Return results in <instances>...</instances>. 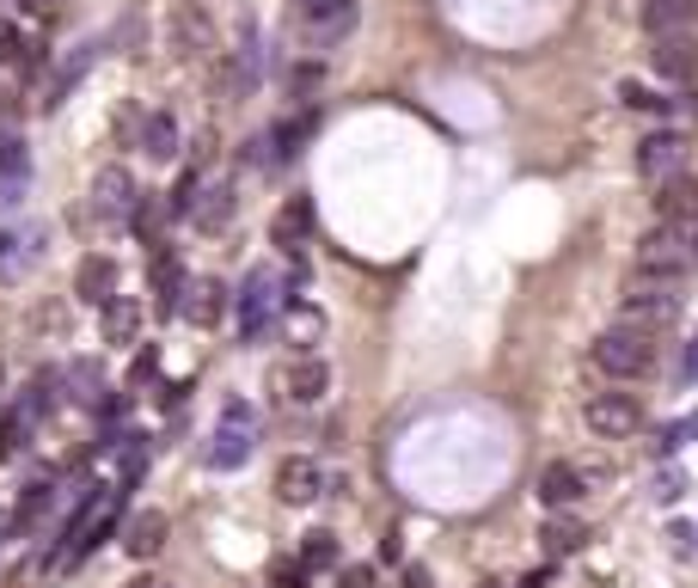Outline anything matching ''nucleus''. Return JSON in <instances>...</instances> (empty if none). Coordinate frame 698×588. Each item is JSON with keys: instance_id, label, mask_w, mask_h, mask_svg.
<instances>
[{"instance_id": "obj_1", "label": "nucleus", "mask_w": 698, "mask_h": 588, "mask_svg": "<svg viewBox=\"0 0 698 588\" xmlns=\"http://www.w3.org/2000/svg\"><path fill=\"white\" fill-rule=\"evenodd\" d=\"M698 264V221L674 227L656 221L637 239V276H656V282H686V270Z\"/></svg>"}, {"instance_id": "obj_2", "label": "nucleus", "mask_w": 698, "mask_h": 588, "mask_svg": "<svg viewBox=\"0 0 698 588\" xmlns=\"http://www.w3.org/2000/svg\"><path fill=\"white\" fill-rule=\"evenodd\" d=\"M594 368H601L613 386L649 380L656 374V338H649V331H632V326H606L601 338H594Z\"/></svg>"}, {"instance_id": "obj_3", "label": "nucleus", "mask_w": 698, "mask_h": 588, "mask_svg": "<svg viewBox=\"0 0 698 588\" xmlns=\"http://www.w3.org/2000/svg\"><path fill=\"white\" fill-rule=\"evenodd\" d=\"M674 319H680V282H656V276H632V288H625L619 301V326L632 331H668Z\"/></svg>"}, {"instance_id": "obj_4", "label": "nucleus", "mask_w": 698, "mask_h": 588, "mask_svg": "<svg viewBox=\"0 0 698 588\" xmlns=\"http://www.w3.org/2000/svg\"><path fill=\"white\" fill-rule=\"evenodd\" d=\"M117 509H123V491H86L80 509H74V522H67V534H62V564L86 558V551L117 527Z\"/></svg>"}, {"instance_id": "obj_5", "label": "nucleus", "mask_w": 698, "mask_h": 588, "mask_svg": "<svg viewBox=\"0 0 698 588\" xmlns=\"http://www.w3.org/2000/svg\"><path fill=\"white\" fill-rule=\"evenodd\" d=\"M251 447H258V411H251L246 399H227L221 423H215V442L202 447V460H209L215 472H233L251 460Z\"/></svg>"}, {"instance_id": "obj_6", "label": "nucleus", "mask_w": 698, "mask_h": 588, "mask_svg": "<svg viewBox=\"0 0 698 588\" xmlns=\"http://www.w3.org/2000/svg\"><path fill=\"white\" fill-rule=\"evenodd\" d=\"M582 423H588L594 442H625V435L644 430V405H637L632 392L606 386V392H588V399H582Z\"/></svg>"}, {"instance_id": "obj_7", "label": "nucleus", "mask_w": 698, "mask_h": 588, "mask_svg": "<svg viewBox=\"0 0 698 588\" xmlns=\"http://www.w3.org/2000/svg\"><path fill=\"white\" fill-rule=\"evenodd\" d=\"M282 301H289V295H282V276L270 270V264H258V270L246 276V288H239V338H246V343L264 338Z\"/></svg>"}, {"instance_id": "obj_8", "label": "nucleus", "mask_w": 698, "mask_h": 588, "mask_svg": "<svg viewBox=\"0 0 698 588\" xmlns=\"http://www.w3.org/2000/svg\"><path fill=\"white\" fill-rule=\"evenodd\" d=\"M594 484H606V466H576V460H552V466L540 472V503L545 509H576L582 497H588Z\"/></svg>"}, {"instance_id": "obj_9", "label": "nucleus", "mask_w": 698, "mask_h": 588, "mask_svg": "<svg viewBox=\"0 0 698 588\" xmlns=\"http://www.w3.org/2000/svg\"><path fill=\"white\" fill-rule=\"evenodd\" d=\"M356 19H362L356 0H301V38L313 50H337L356 31Z\"/></svg>"}, {"instance_id": "obj_10", "label": "nucleus", "mask_w": 698, "mask_h": 588, "mask_svg": "<svg viewBox=\"0 0 698 588\" xmlns=\"http://www.w3.org/2000/svg\"><path fill=\"white\" fill-rule=\"evenodd\" d=\"M686 159H692V142L680 130H649L637 142V172L649 184H668V178H686Z\"/></svg>"}, {"instance_id": "obj_11", "label": "nucleus", "mask_w": 698, "mask_h": 588, "mask_svg": "<svg viewBox=\"0 0 698 588\" xmlns=\"http://www.w3.org/2000/svg\"><path fill=\"white\" fill-rule=\"evenodd\" d=\"M325 484H331V472L319 466L313 454H289L277 466V497L289 503V509H306V503H319L325 497Z\"/></svg>"}, {"instance_id": "obj_12", "label": "nucleus", "mask_w": 698, "mask_h": 588, "mask_svg": "<svg viewBox=\"0 0 698 588\" xmlns=\"http://www.w3.org/2000/svg\"><path fill=\"white\" fill-rule=\"evenodd\" d=\"M135 203H142V190H135V178H129L123 166H105V172L93 178V215H98L105 227H123V221L135 215Z\"/></svg>"}, {"instance_id": "obj_13", "label": "nucleus", "mask_w": 698, "mask_h": 588, "mask_svg": "<svg viewBox=\"0 0 698 588\" xmlns=\"http://www.w3.org/2000/svg\"><path fill=\"white\" fill-rule=\"evenodd\" d=\"M277 386H282L289 405H319V399L331 392V362L325 355H294V362L277 374Z\"/></svg>"}, {"instance_id": "obj_14", "label": "nucleus", "mask_w": 698, "mask_h": 588, "mask_svg": "<svg viewBox=\"0 0 698 588\" xmlns=\"http://www.w3.org/2000/svg\"><path fill=\"white\" fill-rule=\"evenodd\" d=\"M644 25L649 38L698 43V0H644Z\"/></svg>"}, {"instance_id": "obj_15", "label": "nucleus", "mask_w": 698, "mask_h": 588, "mask_svg": "<svg viewBox=\"0 0 698 588\" xmlns=\"http://www.w3.org/2000/svg\"><path fill=\"white\" fill-rule=\"evenodd\" d=\"M233 209H239L233 184H227V178H202L197 184V203H190L185 221H197V234H221V227L233 221Z\"/></svg>"}, {"instance_id": "obj_16", "label": "nucleus", "mask_w": 698, "mask_h": 588, "mask_svg": "<svg viewBox=\"0 0 698 588\" xmlns=\"http://www.w3.org/2000/svg\"><path fill=\"white\" fill-rule=\"evenodd\" d=\"M649 68H656L668 86H692V80H698V43L649 38Z\"/></svg>"}, {"instance_id": "obj_17", "label": "nucleus", "mask_w": 698, "mask_h": 588, "mask_svg": "<svg viewBox=\"0 0 698 588\" xmlns=\"http://www.w3.org/2000/svg\"><path fill=\"white\" fill-rule=\"evenodd\" d=\"M74 295H80L86 307H105L111 295H117V264H111L105 251L80 258V270H74Z\"/></svg>"}, {"instance_id": "obj_18", "label": "nucleus", "mask_w": 698, "mask_h": 588, "mask_svg": "<svg viewBox=\"0 0 698 588\" xmlns=\"http://www.w3.org/2000/svg\"><path fill=\"white\" fill-rule=\"evenodd\" d=\"M270 239H277L282 251H301L306 239H313V203H306V196H289L277 209V221H270Z\"/></svg>"}, {"instance_id": "obj_19", "label": "nucleus", "mask_w": 698, "mask_h": 588, "mask_svg": "<svg viewBox=\"0 0 698 588\" xmlns=\"http://www.w3.org/2000/svg\"><path fill=\"white\" fill-rule=\"evenodd\" d=\"M98 326H105V343H135L142 338V301L135 295H111L98 307Z\"/></svg>"}, {"instance_id": "obj_20", "label": "nucleus", "mask_w": 698, "mask_h": 588, "mask_svg": "<svg viewBox=\"0 0 698 588\" xmlns=\"http://www.w3.org/2000/svg\"><path fill=\"white\" fill-rule=\"evenodd\" d=\"M185 264H178V258H171V251H154V307H159V313H178V307H185Z\"/></svg>"}, {"instance_id": "obj_21", "label": "nucleus", "mask_w": 698, "mask_h": 588, "mask_svg": "<svg viewBox=\"0 0 698 588\" xmlns=\"http://www.w3.org/2000/svg\"><path fill=\"white\" fill-rule=\"evenodd\" d=\"M282 319H289V338H294V350L301 355H319V338H325V313H319L313 301H282Z\"/></svg>"}, {"instance_id": "obj_22", "label": "nucleus", "mask_w": 698, "mask_h": 588, "mask_svg": "<svg viewBox=\"0 0 698 588\" xmlns=\"http://www.w3.org/2000/svg\"><path fill=\"white\" fill-rule=\"evenodd\" d=\"M656 215H661V221H674V227L698 221V184H692V178L656 184Z\"/></svg>"}, {"instance_id": "obj_23", "label": "nucleus", "mask_w": 698, "mask_h": 588, "mask_svg": "<svg viewBox=\"0 0 698 588\" xmlns=\"http://www.w3.org/2000/svg\"><path fill=\"white\" fill-rule=\"evenodd\" d=\"M159 546H166V515L159 509L129 515V527H123V551H129V558H154Z\"/></svg>"}, {"instance_id": "obj_24", "label": "nucleus", "mask_w": 698, "mask_h": 588, "mask_svg": "<svg viewBox=\"0 0 698 588\" xmlns=\"http://www.w3.org/2000/svg\"><path fill=\"white\" fill-rule=\"evenodd\" d=\"M540 539H545V558H570V551L588 546V527H582L570 509H552V522L540 527Z\"/></svg>"}, {"instance_id": "obj_25", "label": "nucleus", "mask_w": 698, "mask_h": 588, "mask_svg": "<svg viewBox=\"0 0 698 588\" xmlns=\"http://www.w3.org/2000/svg\"><path fill=\"white\" fill-rule=\"evenodd\" d=\"M142 154L147 159H178V123H171V111H147L142 117Z\"/></svg>"}, {"instance_id": "obj_26", "label": "nucleus", "mask_w": 698, "mask_h": 588, "mask_svg": "<svg viewBox=\"0 0 698 588\" xmlns=\"http://www.w3.org/2000/svg\"><path fill=\"white\" fill-rule=\"evenodd\" d=\"M185 295H190V301L178 307V313H190L197 326H215V319H221V307H227V288L221 282H190Z\"/></svg>"}, {"instance_id": "obj_27", "label": "nucleus", "mask_w": 698, "mask_h": 588, "mask_svg": "<svg viewBox=\"0 0 698 588\" xmlns=\"http://www.w3.org/2000/svg\"><path fill=\"white\" fill-rule=\"evenodd\" d=\"M31 430H38V423L25 417V405H19V399H13L7 411H0V466H7V460H13L19 447H25V435H31Z\"/></svg>"}, {"instance_id": "obj_28", "label": "nucleus", "mask_w": 698, "mask_h": 588, "mask_svg": "<svg viewBox=\"0 0 698 588\" xmlns=\"http://www.w3.org/2000/svg\"><path fill=\"white\" fill-rule=\"evenodd\" d=\"M93 50H98V43H80V50L67 55L62 68H55V80H50V99H43V105H62V99H67V86H74V80L86 74V68H93Z\"/></svg>"}, {"instance_id": "obj_29", "label": "nucleus", "mask_w": 698, "mask_h": 588, "mask_svg": "<svg viewBox=\"0 0 698 588\" xmlns=\"http://www.w3.org/2000/svg\"><path fill=\"white\" fill-rule=\"evenodd\" d=\"M337 558H343V551H337V534H325V527H313V534L301 539V564H306V570H331Z\"/></svg>"}, {"instance_id": "obj_30", "label": "nucleus", "mask_w": 698, "mask_h": 588, "mask_svg": "<svg viewBox=\"0 0 698 588\" xmlns=\"http://www.w3.org/2000/svg\"><path fill=\"white\" fill-rule=\"evenodd\" d=\"M62 380L74 386V399H80V405H93V411H98V392H105V374H98V362H74Z\"/></svg>"}, {"instance_id": "obj_31", "label": "nucleus", "mask_w": 698, "mask_h": 588, "mask_svg": "<svg viewBox=\"0 0 698 588\" xmlns=\"http://www.w3.org/2000/svg\"><path fill=\"white\" fill-rule=\"evenodd\" d=\"M619 99H625L632 111H656V117H668V111H674V99H656V92H649L644 80H625V86H619Z\"/></svg>"}, {"instance_id": "obj_32", "label": "nucleus", "mask_w": 698, "mask_h": 588, "mask_svg": "<svg viewBox=\"0 0 698 588\" xmlns=\"http://www.w3.org/2000/svg\"><path fill=\"white\" fill-rule=\"evenodd\" d=\"M319 80H325V68H319V62H301V68L289 74V92H294V99H313Z\"/></svg>"}, {"instance_id": "obj_33", "label": "nucleus", "mask_w": 698, "mask_h": 588, "mask_svg": "<svg viewBox=\"0 0 698 588\" xmlns=\"http://www.w3.org/2000/svg\"><path fill=\"white\" fill-rule=\"evenodd\" d=\"M680 497H686V478L674 466H661L656 472V503H680Z\"/></svg>"}, {"instance_id": "obj_34", "label": "nucleus", "mask_w": 698, "mask_h": 588, "mask_svg": "<svg viewBox=\"0 0 698 588\" xmlns=\"http://www.w3.org/2000/svg\"><path fill=\"white\" fill-rule=\"evenodd\" d=\"M668 546H674V558H692V551H698V527L692 522H674L668 527Z\"/></svg>"}, {"instance_id": "obj_35", "label": "nucleus", "mask_w": 698, "mask_h": 588, "mask_svg": "<svg viewBox=\"0 0 698 588\" xmlns=\"http://www.w3.org/2000/svg\"><path fill=\"white\" fill-rule=\"evenodd\" d=\"M337 588H374V564H343Z\"/></svg>"}, {"instance_id": "obj_36", "label": "nucleus", "mask_w": 698, "mask_h": 588, "mask_svg": "<svg viewBox=\"0 0 698 588\" xmlns=\"http://www.w3.org/2000/svg\"><path fill=\"white\" fill-rule=\"evenodd\" d=\"M19 147H25L19 135H0V166L7 172H25V154H19Z\"/></svg>"}, {"instance_id": "obj_37", "label": "nucleus", "mask_w": 698, "mask_h": 588, "mask_svg": "<svg viewBox=\"0 0 698 588\" xmlns=\"http://www.w3.org/2000/svg\"><path fill=\"white\" fill-rule=\"evenodd\" d=\"M277 588H306V564H277Z\"/></svg>"}, {"instance_id": "obj_38", "label": "nucleus", "mask_w": 698, "mask_h": 588, "mask_svg": "<svg viewBox=\"0 0 698 588\" xmlns=\"http://www.w3.org/2000/svg\"><path fill=\"white\" fill-rule=\"evenodd\" d=\"M154 368H159V355L142 350V355H135V374H129V380H135V386H147V380H154Z\"/></svg>"}, {"instance_id": "obj_39", "label": "nucleus", "mask_w": 698, "mask_h": 588, "mask_svg": "<svg viewBox=\"0 0 698 588\" xmlns=\"http://www.w3.org/2000/svg\"><path fill=\"white\" fill-rule=\"evenodd\" d=\"M680 435H686V423H668V430H661V442H656V454H680Z\"/></svg>"}, {"instance_id": "obj_40", "label": "nucleus", "mask_w": 698, "mask_h": 588, "mask_svg": "<svg viewBox=\"0 0 698 588\" xmlns=\"http://www.w3.org/2000/svg\"><path fill=\"white\" fill-rule=\"evenodd\" d=\"M405 588H429V570H423V564H410V570H405Z\"/></svg>"}, {"instance_id": "obj_41", "label": "nucleus", "mask_w": 698, "mask_h": 588, "mask_svg": "<svg viewBox=\"0 0 698 588\" xmlns=\"http://www.w3.org/2000/svg\"><path fill=\"white\" fill-rule=\"evenodd\" d=\"M13 246H19L13 234H0V264H13Z\"/></svg>"}, {"instance_id": "obj_42", "label": "nucleus", "mask_w": 698, "mask_h": 588, "mask_svg": "<svg viewBox=\"0 0 698 588\" xmlns=\"http://www.w3.org/2000/svg\"><path fill=\"white\" fill-rule=\"evenodd\" d=\"M19 7H25V13H50V0H19Z\"/></svg>"}, {"instance_id": "obj_43", "label": "nucleus", "mask_w": 698, "mask_h": 588, "mask_svg": "<svg viewBox=\"0 0 698 588\" xmlns=\"http://www.w3.org/2000/svg\"><path fill=\"white\" fill-rule=\"evenodd\" d=\"M686 368H692V374H698V338H692V350H686Z\"/></svg>"}, {"instance_id": "obj_44", "label": "nucleus", "mask_w": 698, "mask_h": 588, "mask_svg": "<svg viewBox=\"0 0 698 588\" xmlns=\"http://www.w3.org/2000/svg\"><path fill=\"white\" fill-rule=\"evenodd\" d=\"M7 527H13V515H0V534H7Z\"/></svg>"}, {"instance_id": "obj_45", "label": "nucleus", "mask_w": 698, "mask_h": 588, "mask_svg": "<svg viewBox=\"0 0 698 588\" xmlns=\"http://www.w3.org/2000/svg\"><path fill=\"white\" fill-rule=\"evenodd\" d=\"M490 588H509V582H490Z\"/></svg>"}, {"instance_id": "obj_46", "label": "nucleus", "mask_w": 698, "mask_h": 588, "mask_svg": "<svg viewBox=\"0 0 698 588\" xmlns=\"http://www.w3.org/2000/svg\"><path fill=\"white\" fill-rule=\"evenodd\" d=\"M154 588H171V582H154Z\"/></svg>"}]
</instances>
